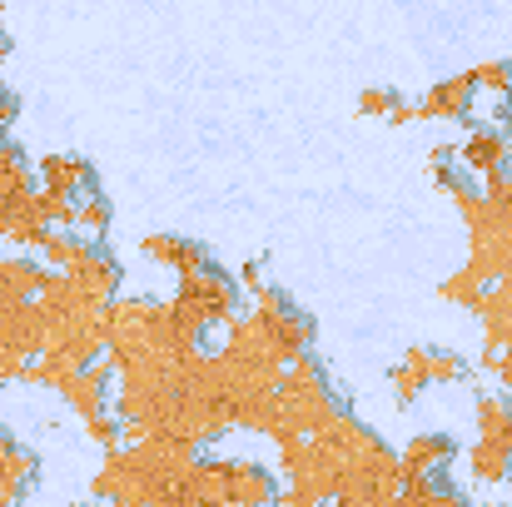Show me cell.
Here are the masks:
<instances>
[{
  "instance_id": "1",
  "label": "cell",
  "mask_w": 512,
  "mask_h": 507,
  "mask_svg": "<svg viewBox=\"0 0 512 507\" xmlns=\"http://www.w3.org/2000/svg\"><path fill=\"white\" fill-rule=\"evenodd\" d=\"M249 314H234L224 324V348L229 358L249 363V368H264V373H284L294 358L309 353L314 343V319L284 294V289H259L249 294Z\"/></svg>"
},
{
  "instance_id": "2",
  "label": "cell",
  "mask_w": 512,
  "mask_h": 507,
  "mask_svg": "<svg viewBox=\"0 0 512 507\" xmlns=\"http://www.w3.org/2000/svg\"><path fill=\"white\" fill-rule=\"evenodd\" d=\"M199 453L179 448L170 438H140L130 448H110L90 493L110 507H160L179 493Z\"/></svg>"
},
{
  "instance_id": "3",
  "label": "cell",
  "mask_w": 512,
  "mask_h": 507,
  "mask_svg": "<svg viewBox=\"0 0 512 507\" xmlns=\"http://www.w3.org/2000/svg\"><path fill=\"white\" fill-rule=\"evenodd\" d=\"M343 413L339 393H334V383H329V373L304 353V358H294L284 373H279V383H274V423H269V443H284V438H309V433H319V428H329L334 418Z\"/></svg>"
},
{
  "instance_id": "4",
  "label": "cell",
  "mask_w": 512,
  "mask_h": 507,
  "mask_svg": "<svg viewBox=\"0 0 512 507\" xmlns=\"http://www.w3.org/2000/svg\"><path fill=\"white\" fill-rule=\"evenodd\" d=\"M165 304H170L174 324L194 338V343H204V334L224 329V324L239 314L244 289H239V279H234L229 269L204 264L199 274H184V279H179V289H174Z\"/></svg>"
},
{
  "instance_id": "5",
  "label": "cell",
  "mask_w": 512,
  "mask_h": 507,
  "mask_svg": "<svg viewBox=\"0 0 512 507\" xmlns=\"http://www.w3.org/2000/svg\"><path fill=\"white\" fill-rule=\"evenodd\" d=\"M458 378H468V363L458 358V353H448V348H408L398 363H393V373H388V388H393V398L408 408L413 398H423L433 383H458Z\"/></svg>"
},
{
  "instance_id": "6",
  "label": "cell",
  "mask_w": 512,
  "mask_h": 507,
  "mask_svg": "<svg viewBox=\"0 0 512 507\" xmlns=\"http://www.w3.org/2000/svg\"><path fill=\"white\" fill-rule=\"evenodd\" d=\"M55 393H60V398L70 403V413L85 423V418H95V413H110L115 373H110V363H105V358H95V363H85L80 373H70Z\"/></svg>"
},
{
  "instance_id": "7",
  "label": "cell",
  "mask_w": 512,
  "mask_h": 507,
  "mask_svg": "<svg viewBox=\"0 0 512 507\" xmlns=\"http://www.w3.org/2000/svg\"><path fill=\"white\" fill-rule=\"evenodd\" d=\"M50 234H55V229H50V219L40 214L35 189L20 194V199H5V204H0V244L25 249V254H40V244H45Z\"/></svg>"
},
{
  "instance_id": "8",
  "label": "cell",
  "mask_w": 512,
  "mask_h": 507,
  "mask_svg": "<svg viewBox=\"0 0 512 507\" xmlns=\"http://www.w3.org/2000/svg\"><path fill=\"white\" fill-rule=\"evenodd\" d=\"M453 160H458V169H468V174H478V179L503 174L508 160H512V140L503 135V130H493V125L468 130V135L453 145Z\"/></svg>"
},
{
  "instance_id": "9",
  "label": "cell",
  "mask_w": 512,
  "mask_h": 507,
  "mask_svg": "<svg viewBox=\"0 0 512 507\" xmlns=\"http://www.w3.org/2000/svg\"><path fill=\"white\" fill-rule=\"evenodd\" d=\"M65 279L85 294V299H95V304H110V299H120V284H125V269H120V259L110 254V249H90L75 269H65Z\"/></svg>"
},
{
  "instance_id": "10",
  "label": "cell",
  "mask_w": 512,
  "mask_h": 507,
  "mask_svg": "<svg viewBox=\"0 0 512 507\" xmlns=\"http://www.w3.org/2000/svg\"><path fill=\"white\" fill-rule=\"evenodd\" d=\"M473 80H468V70L463 75H448V80H438L418 105H413V120H443V125H458V120H468L473 115Z\"/></svg>"
},
{
  "instance_id": "11",
  "label": "cell",
  "mask_w": 512,
  "mask_h": 507,
  "mask_svg": "<svg viewBox=\"0 0 512 507\" xmlns=\"http://www.w3.org/2000/svg\"><path fill=\"white\" fill-rule=\"evenodd\" d=\"M140 254H145L150 264L179 274V279H184V274H199L204 264H214L209 249L194 244V239H184V234H145V239H140Z\"/></svg>"
},
{
  "instance_id": "12",
  "label": "cell",
  "mask_w": 512,
  "mask_h": 507,
  "mask_svg": "<svg viewBox=\"0 0 512 507\" xmlns=\"http://www.w3.org/2000/svg\"><path fill=\"white\" fill-rule=\"evenodd\" d=\"M453 458H458V443L448 433H418L398 453V468H403V478H438Z\"/></svg>"
},
{
  "instance_id": "13",
  "label": "cell",
  "mask_w": 512,
  "mask_h": 507,
  "mask_svg": "<svg viewBox=\"0 0 512 507\" xmlns=\"http://www.w3.org/2000/svg\"><path fill=\"white\" fill-rule=\"evenodd\" d=\"M35 184L50 189V194H65V199H80L95 189V169L85 165L80 155H45L35 165Z\"/></svg>"
},
{
  "instance_id": "14",
  "label": "cell",
  "mask_w": 512,
  "mask_h": 507,
  "mask_svg": "<svg viewBox=\"0 0 512 507\" xmlns=\"http://www.w3.org/2000/svg\"><path fill=\"white\" fill-rule=\"evenodd\" d=\"M473 314H478V324H483V343H488V348H512V279L488 284Z\"/></svg>"
},
{
  "instance_id": "15",
  "label": "cell",
  "mask_w": 512,
  "mask_h": 507,
  "mask_svg": "<svg viewBox=\"0 0 512 507\" xmlns=\"http://www.w3.org/2000/svg\"><path fill=\"white\" fill-rule=\"evenodd\" d=\"M468 478H473L478 488H503L512 478V448L478 438V443L468 448Z\"/></svg>"
},
{
  "instance_id": "16",
  "label": "cell",
  "mask_w": 512,
  "mask_h": 507,
  "mask_svg": "<svg viewBox=\"0 0 512 507\" xmlns=\"http://www.w3.org/2000/svg\"><path fill=\"white\" fill-rule=\"evenodd\" d=\"M90 249H95V239H85V234H75V229H55V234L40 244V264H45L50 274H65V269H75Z\"/></svg>"
},
{
  "instance_id": "17",
  "label": "cell",
  "mask_w": 512,
  "mask_h": 507,
  "mask_svg": "<svg viewBox=\"0 0 512 507\" xmlns=\"http://www.w3.org/2000/svg\"><path fill=\"white\" fill-rule=\"evenodd\" d=\"M358 110L368 115V120H388V125H413V105L398 95V90H388V85H368V90H358Z\"/></svg>"
},
{
  "instance_id": "18",
  "label": "cell",
  "mask_w": 512,
  "mask_h": 507,
  "mask_svg": "<svg viewBox=\"0 0 512 507\" xmlns=\"http://www.w3.org/2000/svg\"><path fill=\"white\" fill-rule=\"evenodd\" d=\"M30 189H35V169L25 165V155H20L15 140H0V204L5 199H20Z\"/></svg>"
},
{
  "instance_id": "19",
  "label": "cell",
  "mask_w": 512,
  "mask_h": 507,
  "mask_svg": "<svg viewBox=\"0 0 512 507\" xmlns=\"http://www.w3.org/2000/svg\"><path fill=\"white\" fill-rule=\"evenodd\" d=\"M478 438L512 448V398H498V393L478 398Z\"/></svg>"
},
{
  "instance_id": "20",
  "label": "cell",
  "mask_w": 512,
  "mask_h": 507,
  "mask_svg": "<svg viewBox=\"0 0 512 507\" xmlns=\"http://www.w3.org/2000/svg\"><path fill=\"white\" fill-rule=\"evenodd\" d=\"M70 229L85 234V239H100V234L110 229V199H105L100 189L80 194V199H75V219H70Z\"/></svg>"
},
{
  "instance_id": "21",
  "label": "cell",
  "mask_w": 512,
  "mask_h": 507,
  "mask_svg": "<svg viewBox=\"0 0 512 507\" xmlns=\"http://www.w3.org/2000/svg\"><path fill=\"white\" fill-rule=\"evenodd\" d=\"M483 289H488V284H483V279H478V274L463 264L458 274H448V279L438 284V299H443V304H458V309H478Z\"/></svg>"
},
{
  "instance_id": "22",
  "label": "cell",
  "mask_w": 512,
  "mask_h": 507,
  "mask_svg": "<svg viewBox=\"0 0 512 507\" xmlns=\"http://www.w3.org/2000/svg\"><path fill=\"white\" fill-rule=\"evenodd\" d=\"M468 80L483 95H512V60H483V65L468 70Z\"/></svg>"
},
{
  "instance_id": "23",
  "label": "cell",
  "mask_w": 512,
  "mask_h": 507,
  "mask_svg": "<svg viewBox=\"0 0 512 507\" xmlns=\"http://www.w3.org/2000/svg\"><path fill=\"white\" fill-rule=\"evenodd\" d=\"M85 438L95 443V448H120V438H125V423L120 418H110V413H95V418H85Z\"/></svg>"
},
{
  "instance_id": "24",
  "label": "cell",
  "mask_w": 512,
  "mask_h": 507,
  "mask_svg": "<svg viewBox=\"0 0 512 507\" xmlns=\"http://www.w3.org/2000/svg\"><path fill=\"white\" fill-rule=\"evenodd\" d=\"M483 373H493L503 383V393H512V348H488L483 353Z\"/></svg>"
},
{
  "instance_id": "25",
  "label": "cell",
  "mask_w": 512,
  "mask_h": 507,
  "mask_svg": "<svg viewBox=\"0 0 512 507\" xmlns=\"http://www.w3.org/2000/svg\"><path fill=\"white\" fill-rule=\"evenodd\" d=\"M234 279H239V289H244V294H259V289H264V264L254 259V264H244Z\"/></svg>"
},
{
  "instance_id": "26",
  "label": "cell",
  "mask_w": 512,
  "mask_h": 507,
  "mask_svg": "<svg viewBox=\"0 0 512 507\" xmlns=\"http://www.w3.org/2000/svg\"><path fill=\"white\" fill-rule=\"evenodd\" d=\"M15 115H20V100H15V95H10V90L0 85V140L10 135V125H15Z\"/></svg>"
},
{
  "instance_id": "27",
  "label": "cell",
  "mask_w": 512,
  "mask_h": 507,
  "mask_svg": "<svg viewBox=\"0 0 512 507\" xmlns=\"http://www.w3.org/2000/svg\"><path fill=\"white\" fill-rule=\"evenodd\" d=\"M488 507H503V503H488Z\"/></svg>"
},
{
  "instance_id": "28",
  "label": "cell",
  "mask_w": 512,
  "mask_h": 507,
  "mask_svg": "<svg viewBox=\"0 0 512 507\" xmlns=\"http://www.w3.org/2000/svg\"><path fill=\"white\" fill-rule=\"evenodd\" d=\"M0 45H5V35H0Z\"/></svg>"
}]
</instances>
